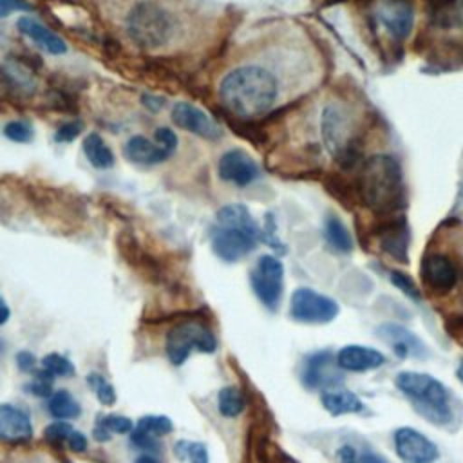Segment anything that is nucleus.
Listing matches in <instances>:
<instances>
[{"instance_id":"43","label":"nucleus","mask_w":463,"mask_h":463,"mask_svg":"<svg viewBox=\"0 0 463 463\" xmlns=\"http://www.w3.org/2000/svg\"><path fill=\"white\" fill-rule=\"evenodd\" d=\"M92 434H94V438L98 439V441H109L110 439V430L107 429V427H103L99 421L96 423V427L92 429Z\"/></svg>"},{"instance_id":"16","label":"nucleus","mask_w":463,"mask_h":463,"mask_svg":"<svg viewBox=\"0 0 463 463\" xmlns=\"http://www.w3.org/2000/svg\"><path fill=\"white\" fill-rule=\"evenodd\" d=\"M378 336L387 342L392 349V353L398 358H421L427 354L425 344L407 327L394 324V322H385L378 326L376 329Z\"/></svg>"},{"instance_id":"34","label":"nucleus","mask_w":463,"mask_h":463,"mask_svg":"<svg viewBox=\"0 0 463 463\" xmlns=\"http://www.w3.org/2000/svg\"><path fill=\"white\" fill-rule=\"evenodd\" d=\"M98 421L103 427H107L110 432H118V434H128L134 429L132 420L119 414H107V416H101Z\"/></svg>"},{"instance_id":"23","label":"nucleus","mask_w":463,"mask_h":463,"mask_svg":"<svg viewBox=\"0 0 463 463\" xmlns=\"http://www.w3.org/2000/svg\"><path fill=\"white\" fill-rule=\"evenodd\" d=\"M324 237L327 244L338 253H349L353 250V239L344 224V221L336 215H327L324 221Z\"/></svg>"},{"instance_id":"15","label":"nucleus","mask_w":463,"mask_h":463,"mask_svg":"<svg viewBox=\"0 0 463 463\" xmlns=\"http://www.w3.org/2000/svg\"><path fill=\"white\" fill-rule=\"evenodd\" d=\"M219 175L222 181L235 186H248L260 177V168L250 154L241 148H232L224 152L219 159Z\"/></svg>"},{"instance_id":"44","label":"nucleus","mask_w":463,"mask_h":463,"mask_svg":"<svg viewBox=\"0 0 463 463\" xmlns=\"http://www.w3.org/2000/svg\"><path fill=\"white\" fill-rule=\"evenodd\" d=\"M9 315H11V311H9V306H7V304H5V300L0 297V326L7 322Z\"/></svg>"},{"instance_id":"46","label":"nucleus","mask_w":463,"mask_h":463,"mask_svg":"<svg viewBox=\"0 0 463 463\" xmlns=\"http://www.w3.org/2000/svg\"><path fill=\"white\" fill-rule=\"evenodd\" d=\"M456 376H458V380L463 383V360L458 364V369H456Z\"/></svg>"},{"instance_id":"41","label":"nucleus","mask_w":463,"mask_h":463,"mask_svg":"<svg viewBox=\"0 0 463 463\" xmlns=\"http://www.w3.org/2000/svg\"><path fill=\"white\" fill-rule=\"evenodd\" d=\"M16 364H18V369H20V371L27 373V371H33V369H34L36 358H34V354L29 353V351H20V353L16 354Z\"/></svg>"},{"instance_id":"17","label":"nucleus","mask_w":463,"mask_h":463,"mask_svg":"<svg viewBox=\"0 0 463 463\" xmlns=\"http://www.w3.org/2000/svg\"><path fill=\"white\" fill-rule=\"evenodd\" d=\"M421 279L434 291H449L458 282V269L454 262L443 253H429L421 260Z\"/></svg>"},{"instance_id":"36","label":"nucleus","mask_w":463,"mask_h":463,"mask_svg":"<svg viewBox=\"0 0 463 463\" xmlns=\"http://www.w3.org/2000/svg\"><path fill=\"white\" fill-rule=\"evenodd\" d=\"M130 441H132V445H136L141 450H157L159 449L157 436L148 434V432H145L141 429H132Z\"/></svg>"},{"instance_id":"24","label":"nucleus","mask_w":463,"mask_h":463,"mask_svg":"<svg viewBox=\"0 0 463 463\" xmlns=\"http://www.w3.org/2000/svg\"><path fill=\"white\" fill-rule=\"evenodd\" d=\"M47 409H49L51 416L56 420H72V418H78L81 412V409H80L78 402L72 398V394L63 389L54 391L51 394Z\"/></svg>"},{"instance_id":"12","label":"nucleus","mask_w":463,"mask_h":463,"mask_svg":"<svg viewBox=\"0 0 463 463\" xmlns=\"http://www.w3.org/2000/svg\"><path fill=\"white\" fill-rule=\"evenodd\" d=\"M340 369L336 365V356H333L331 351L322 349L307 354L302 364L300 380L304 387L307 389H331L336 383H340L342 376L336 371Z\"/></svg>"},{"instance_id":"38","label":"nucleus","mask_w":463,"mask_h":463,"mask_svg":"<svg viewBox=\"0 0 463 463\" xmlns=\"http://www.w3.org/2000/svg\"><path fill=\"white\" fill-rule=\"evenodd\" d=\"M14 11H31V4H27L25 0H0V18Z\"/></svg>"},{"instance_id":"27","label":"nucleus","mask_w":463,"mask_h":463,"mask_svg":"<svg viewBox=\"0 0 463 463\" xmlns=\"http://www.w3.org/2000/svg\"><path fill=\"white\" fill-rule=\"evenodd\" d=\"M174 454L177 459H190L192 463H208V452L206 447L199 441H186L181 439L174 447Z\"/></svg>"},{"instance_id":"21","label":"nucleus","mask_w":463,"mask_h":463,"mask_svg":"<svg viewBox=\"0 0 463 463\" xmlns=\"http://www.w3.org/2000/svg\"><path fill=\"white\" fill-rule=\"evenodd\" d=\"M320 402H322V407L333 416L356 414L365 409V403L353 391L336 389V387L322 391Z\"/></svg>"},{"instance_id":"18","label":"nucleus","mask_w":463,"mask_h":463,"mask_svg":"<svg viewBox=\"0 0 463 463\" xmlns=\"http://www.w3.org/2000/svg\"><path fill=\"white\" fill-rule=\"evenodd\" d=\"M385 364V354L374 347L347 344L336 353V365L347 373H365Z\"/></svg>"},{"instance_id":"45","label":"nucleus","mask_w":463,"mask_h":463,"mask_svg":"<svg viewBox=\"0 0 463 463\" xmlns=\"http://www.w3.org/2000/svg\"><path fill=\"white\" fill-rule=\"evenodd\" d=\"M134 463H159V459L156 456H152V454H141V456L136 458Z\"/></svg>"},{"instance_id":"6","label":"nucleus","mask_w":463,"mask_h":463,"mask_svg":"<svg viewBox=\"0 0 463 463\" xmlns=\"http://www.w3.org/2000/svg\"><path fill=\"white\" fill-rule=\"evenodd\" d=\"M320 128L326 148L335 161L344 168H351L360 159V148L354 125L345 110L336 103L327 105L322 112Z\"/></svg>"},{"instance_id":"35","label":"nucleus","mask_w":463,"mask_h":463,"mask_svg":"<svg viewBox=\"0 0 463 463\" xmlns=\"http://www.w3.org/2000/svg\"><path fill=\"white\" fill-rule=\"evenodd\" d=\"M72 430L74 429L71 427V423H67L65 420H58L45 429V438L54 443H67Z\"/></svg>"},{"instance_id":"13","label":"nucleus","mask_w":463,"mask_h":463,"mask_svg":"<svg viewBox=\"0 0 463 463\" xmlns=\"http://www.w3.org/2000/svg\"><path fill=\"white\" fill-rule=\"evenodd\" d=\"M374 16L394 40H405L414 27V9L409 0H380Z\"/></svg>"},{"instance_id":"29","label":"nucleus","mask_w":463,"mask_h":463,"mask_svg":"<svg viewBox=\"0 0 463 463\" xmlns=\"http://www.w3.org/2000/svg\"><path fill=\"white\" fill-rule=\"evenodd\" d=\"M87 383L89 387L94 391L96 398L103 403V405H112L116 402V391L114 385L109 383L99 373H90L87 376Z\"/></svg>"},{"instance_id":"28","label":"nucleus","mask_w":463,"mask_h":463,"mask_svg":"<svg viewBox=\"0 0 463 463\" xmlns=\"http://www.w3.org/2000/svg\"><path fill=\"white\" fill-rule=\"evenodd\" d=\"M136 429H141L148 434H154V436H163V434H168L172 432L174 429V423L168 416H159V414H148V416H143L137 420V425Z\"/></svg>"},{"instance_id":"11","label":"nucleus","mask_w":463,"mask_h":463,"mask_svg":"<svg viewBox=\"0 0 463 463\" xmlns=\"http://www.w3.org/2000/svg\"><path fill=\"white\" fill-rule=\"evenodd\" d=\"M392 443L398 458L403 463H434L439 450L423 432L412 427H400L392 434Z\"/></svg>"},{"instance_id":"26","label":"nucleus","mask_w":463,"mask_h":463,"mask_svg":"<svg viewBox=\"0 0 463 463\" xmlns=\"http://www.w3.org/2000/svg\"><path fill=\"white\" fill-rule=\"evenodd\" d=\"M244 396L242 392L233 387V385H228V387H222L219 391V396H217V407H219V412L226 418H235L239 416L242 411H244Z\"/></svg>"},{"instance_id":"30","label":"nucleus","mask_w":463,"mask_h":463,"mask_svg":"<svg viewBox=\"0 0 463 463\" xmlns=\"http://www.w3.org/2000/svg\"><path fill=\"white\" fill-rule=\"evenodd\" d=\"M42 367L51 373L52 376H72L74 374V365L69 358L58 354V353H51L45 354L42 358Z\"/></svg>"},{"instance_id":"19","label":"nucleus","mask_w":463,"mask_h":463,"mask_svg":"<svg viewBox=\"0 0 463 463\" xmlns=\"http://www.w3.org/2000/svg\"><path fill=\"white\" fill-rule=\"evenodd\" d=\"M33 438V425L29 414L11 403L0 405V439L9 443H22Z\"/></svg>"},{"instance_id":"8","label":"nucleus","mask_w":463,"mask_h":463,"mask_svg":"<svg viewBox=\"0 0 463 463\" xmlns=\"http://www.w3.org/2000/svg\"><path fill=\"white\" fill-rule=\"evenodd\" d=\"M250 284L257 298L269 311H277L284 293V266L273 255H262L250 271Z\"/></svg>"},{"instance_id":"40","label":"nucleus","mask_w":463,"mask_h":463,"mask_svg":"<svg viewBox=\"0 0 463 463\" xmlns=\"http://www.w3.org/2000/svg\"><path fill=\"white\" fill-rule=\"evenodd\" d=\"M67 445H69V449L74 450V452H83V450H87V438H85L83 432L72 430L71 436H69V439H67Z\"/></svg>"},{"instance_id":"7","label":"nucleus","mask_w":463,"mask_h":463,"mask_svg":"<svg viewBox=\"0 0 463 463\" xmlns=\"http://www.w3.org/2000/svg\"><path fill=\"white\" fill-rule=\"evenodd\" d=\"M217 347L212 329L197 320H184L166 333V354L174 365L186 362L192 351L213 353Z\"/></svg>"},{"instance_id":"14","label":"nucleus","mask_w":463,"mask_h":463,"mask_svg":"<svg viewBox=\"0 0 463 463\" xmlns=\"http://www.w3.org/2000/svg\"><path fill=\"white\" fill-rule=\"evenodd\" d=\"M172 121L192 134H197L204 139H219L222 136V128L215 123L213 118H210L203 109L188 103V101H177L172 107Z\"/></svg>"},{"instance_id":"10","label":"nucleus","mask_w":463,"mask_h":463,"mask_svg":"<svg viewBox=\"0 0 463 463\" xmlns=\"http://www.w3.org/2000/svg\"><path fill=\"white\" fill-rule=\"evenodd\" d=\"M340 313L336 300L311 288H298L289 300V317L300 324H327Z\"/></svg>"},{"instance_id":"22","label":"nucleus","mask_w":463,"mask_h":463,"mask_svg":"<svg viewBox=\"0 0 463 463\" xmlns=\"http://www.w3.org/2000/svg\"><path fill=\"white\" fill-rule=\"evenodd\" d=\"M83 154L89 159V163L96 168H110L114 165V152L110 150V146L103 141V137L99 134H89L85 136L83 143Z\"/></svg>"},{"instance_id":"25","label":"nucleus","mask_w":463,"mask_h":463,"mask_svg":"<svg viewBox=\"0 0 463 463\" xmlns=\"http://www.w3.org/2000/svg\"><path fill=\"white\" fill-rule=\"evenodd\" d=\"M382 246L396 259L403 260L407 250V232L403 222H391L382 233Z\"/></svg>"},{"instance_id":"4","label":"nucleus","mask_w":463,"mask_h":463,"mask_svg":"<svg viewBox=\"0 0 463 463\" xmlns=\"http://www.w3.org/2000/svg\"><path fill=\"white\" fill-rule=\"evenodd\" d=\"M396 389L409 398L414 411L434 425H449L452 402L449 389L434 376L418 371H402L394 378Z\"/></svg>"},{"instance_id":"42","label":"nucleus","mask_w":463,"mask_h":463,"mask_svg":"<svg viewBox=\"0 0 463 463\" xmlns=\"http://www.w3.org/2000/svg\"><path fill=\"white\" fill-rule=\"evenodd\" d=\"M360 461H362V463H389L383 456H380V454H376V452H371V450L360 452Z\"/></svg>"},{"instance_id":"2","label":"nucleus","mask_w":463,"mask_h":463,"mask_svg":"<svg viewBox=\"0 0 463 463\" xmlns=\"http://www.w3.org/2000/svg\"><path fill=\"white\" fill-rule=\"evenodd\" d=\"M260 228L244 204H226L210 228L213 253L224 262H235L257 248Z\"/></svg>"},{"instance_id":"5","label":"nucleus","mask_w":463,"mask_h":463,"mask_svg":"<svg viewBox=\"0 0 463 463\" xmlns=\"http://www.w3.org/2000/svg\"><path fill=\"white\" fill-rule=\"evenodd\" d=\"M128 38L143 49H157L170 42L175 22L174 16L157 2H137L125 20Z\"/></svg>"},{"instance_id":"37","label":"nucleus","mask_w":463,"mask_h":463,"mask_svg":"<svg viewBox=\"0 0 463 463\" xmlns=\"http://www.w3.org/2000/svg\"><path fill=\"white\" fill-rule=\"evenodd\" d=\"M81 128H83V123H81V121H67V123H63V125L56 130L54 141H58V143H69V141H72V139L81 132Z\"/></svg>"},{"instance_id":"32","label":"nucleus","mask_w":463,"mask_h":463,"mask_svg":"<svg viewBox=\"0 0 463 463\" xmlns=\"http://www.w3.org/2000/svg\"><path fill=\"white\" fill-rule=\"evenodd\" d=\"M389 279H391V282H392L402 293H405L409 298H412V300H420V298H421V293H420L416 282H414L407 273L398 271V269H391V271H389Z\"/></svg>"},{"instance_id":"31","label":"nucleus","mask_w":463,"mask_h":463,"mask_svg":"<svg viewBox=\"0 0 463 463\" xmlns=\"http://www.w3.org/2000/svg\"><path fill=\"white\" fill-rule=\"evenodd\" d=\"M4 136L14 143H29L34 136V130L27 121L13 119L4 127Z\"/></svg>"},{"instance_id":"20","label":"nucleus","mask_w":463,"mask_h":463,"mask_svg":"<svg viewBox=\"0 0 463 463\" xmlns=\"http://www.w3.org/2000/svg\"><path fill=\"white\" fill-rule=\"evenodd\" d=\"M18 29L24 33L29 40H33L40 49H43L49 54H63L67 51L65 42L54 34L51 29H47L42 22L31 16H20Z\"/></svg>"},{"instance_id":"3","label":"nucleus","mask_w":463,"mask_h":463,"mask_svg":"<svg viewBox=\"0 0 463 463\" xmlns=\"http://www.w3.org/2000/svg\"><path fill=\"white\" fill-rule=\"evenodd\" d=\"M358 184L362 199L374 212H394L403 206L405 186L402 166L387 154H378L364 161Z\"/></svg>"},{"instance_id":"33","label":"nucleus","mask_w":463,"mask_h":463,"mask_svg":"<svg viewBox=\"0 0 463 463\" xmlns=\"http://www.w3.org/2000/svg\"><path fill=\"white\" fill-rule=\"evenodd\" d=\"M52 374L47 373L45 369L40 371L36 374L34 380H31L29 383H25V391L33 396H38V398H45V396H51L52 394Z\"/></svg>"},{"instance_id":"1","label":"nucleus","mask_w":463,"mask_h":463,"mask_svg":"<svg viewBox=\"0 0 463 463\" xmlns=\"http://www.w3.org/2000/svg\"><path fill=\"white\" fill-rule=\"evenodd\" d=\"M277 78L264 67L242 65L230 71L221 85L219 98L222 105L239 118H259L277 101Z\"/></svg>"},{"instance_id":"39","label":"nucleus","mask_w":463,"mask_h":463,"mask_svg":"<svg viewBox=\"0 0 463 463\" xmlns=\"http://www.w3.org/2000/svg\"><path fill=\"white\" fill-rule=\"evenodd\" d=\"M336 461L338 463H362L360 452L353 445H342L336 450Z\"/></svg>"},{"instance_id":"9","label":"nucleus","mask_w":463,"mask_h":463,"mask_svg":"<svg viewBox=\"0 0 463 463\" xmlns=\"http://www.w3.org/2000/svg\"><path fill=\"white\" fill-rule=\"evenodd\" d=\"M177 148V136L174 130L166 127H159L154 132V139L146 136H134L130 137L125 146L123 154L128 161L137 165H159L166 161Z\"/></svg>"}]
</instances>
